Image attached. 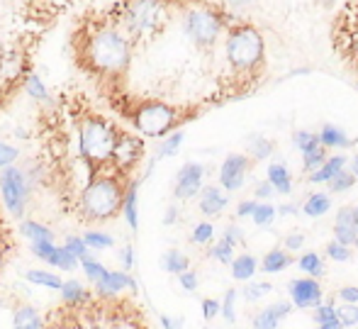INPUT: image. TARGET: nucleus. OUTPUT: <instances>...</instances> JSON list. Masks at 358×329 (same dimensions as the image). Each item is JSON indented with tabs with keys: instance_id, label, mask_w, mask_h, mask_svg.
I'll return each instance as SVG.
<instances>
[{
	"instance_id": "nucleus-35",
	"label": "nucleus",
	"mask_w": 358,
	"mask_h": 329,
	"mask_svg": "<svg viewBox=\"0 0 358 329\" xmlns=\"http://www.w3.org/2000/svg\"><path fill=\"white\" fill-rule=\"evenodd\" d=\"M254 222L259 227H268L271 222L275 220V207L273 205H256V210H254Z\"/></svg>"
},
{
	"instance_id": "nucleus-16",
	"label": "nucleus",
	"mask_w": 358,
	"mask_h": 329,
	"mask_svg": "<svg viewBox=\"0 0 358 329\" xmlns=\"http://www.w3.org/2000/svg\"><path fill=\"white\" fill-rule=\"evenodd\" d=\"M59 290H62V300L66 302V305H78V302H85L88 298H93V293L85 290L78 281L62 283V288H59Z\"/></svg>"
},
{
	"instance_id": "nucleus-63",
	"label": "nucleus",
	"mask_w": 358,
	"mask_h": 329,
	"mask_svg": "<svg viewBox=\"0 0 358 329\" xmlns=\"http://www.w3.org/2000/svg\"><path fill=\"white\" fill-rule=\"evenodd\" d=\"M322 3H324V5H331V3H334V0H322Z\"/></svg>"
},
{
	"instance_id": "nucleus-38",
	"label": "nucleus",
	"mask_w": 358,
	"mask_h": 329,
	"mask_svg": "<svg viewBox=\"0 0 358 329\" xmlns=\"http://www.w3.org/2000/svg\"><path fill=\"white\" fill-rule=\"evenodd\" d=\"M66 249L71 251V254L76 256V259H80V261L90 259L88 246H85V241L80 239V237H69V239H66Z\"/></svg>"
},
{
	"instance_id": "nucleus-28",
	"label": "nucleus",
	"mask_w": 358,
	"mask_h": 329,
	"mask_svg": "<svg viewBox=\"0 0 358 329\" xmlns=\"http://www.w3.org/2000/svg\"><path fill=\"white\" fill-rule=\"evenodd\" d=\"M300 268L305 273H310L312 278H320V276H324V263H322V259H320V254H305L300 259Z\"/></svg>"
},
{
	"instance_id": "nucleus-42",
	"label": "nucleus",
	"mask_w": 358,
	"mask_h": 329,
	"mask_svg": "<svg viewBox=\"0 0 358 329\" xmlns=\"http://www.w3.org/2000/svg\"><path fill=\"white\" fill-rule=\"evenodd\" d=\"M183 144V134L180 132H176V134H171L169 139L161 144V149H159V156H173L176 151H178V146Z\"/></svg>"
},
{
	"instance_id": "nucleus-18",
	"label": "nucleus",
	"mask_w": 358,
	"mask_h": 329,
	"mask_svg": "<svg viewBox=\"0 0 358 329\" xmlns=\"http://www.w3.org/2000/svg\"><path fill=\"white\" fill-rule=\"evenodd\" d=\"M256 273V259L251 254H241L236 259H231V276L236 281H249Z\"/></svg>"
},
{
	"instance_id": "nucleus-19",
	"label": "nucleus",
	"mask_w": 358,
	"mask_h": 329,
	"mask_svg": "<svg viewBox=\"0 0 358 329\" xmlns=\"http://www.w3.org/2000/svg\"><path fill=\"white\" fill-rule=\"evenodd\" d=\"M15 329H42V317L34 307H20L13 320Z\"/></svg>"
},
{
	"instance_id": "nucleus-40",
	"label": "nucleus",
	"mask_w": 358,
	"mask_h": 329,
	"mask_svg": "<svg viewBox=\"0 0 358 329\" xmlns=\"http://www.w3.org/2000/svg\"><path fill=\"white\" fill-rule=\"evenodd\" d=\"M327 256L334 261H349L351 251H349V246L339 244V241H329V244H327Z\"/></svg>"
},
{
	"instance_id": "nucleus-47",
	"label": "nucleus",
	"mask_w": 358,
	"mask_h": 329,
	"mask_svg": "<svg viewBox=\"0 0 358 329\" xmlns=\"http://www.w3.org/2000/svg\"><path fill=\"white\" fill-rule=\"evenodd\" d=\"M334 307L331 305H320L317 307V315H315V320H317V325H322V322H329V320H334Z\"/></svg>"
},
{
	"instance_id": "nucleus-62",
	"label": "nucleus",
	"mask_w": 358,
	"mask_h": 329,
	"mask_svg": "<svg viewBox=\"0 0 358 329\" xmlns=\"http://www.w3.org/2000/svg\"><path fill=\"white\" fill-rule=\"evenodd\" d=\"M351 212H354V220H356V225H358V207H351Z\"/></svg>"
},
{
	"instance_id": "nucleus-37",
	"label": "nucleus",
	"mask_w": 358,
	"mask_h": 329,
	"mask_svg": "<svg viewBox=\"0 0 358 329\" xmlns=\"http://www.w3.org/2000/svg\"><path fill=\"white\" fill-rule=\"evenodd\" d=\"M80 266H83V271H85V276L90 278L93 283H98L100 278L108 273V268L103 266L100 261H93V259H85V261H80Z\"/></svg>"
},
{
	"instance_id": "nucleus-61",
	"label": "nucleus",
	"mask_w": 358,
	"mask_h": 329,
	"mask_svg": "<svg viewBox=\"0 0 358 329\" xmlns=\"http://www.w3.org/2000/svg\"><path fill=\"white\" fill-rule=\"evenodd\" d=\"M351 176H354V178L358 181V156L354 161H351Z\"/></svg>"
},
{
	"instance_id": "nucleus-45",
	"label": "nucleus",
	"mask_w": 358,
	"mask_h": 329,
	"mask_svg": "<svg viewBox=\"0 0 358 329\" xmlns=\"http://www.w3.org/2000/svg\"><path fill=\"white\" fill-rule=\"evenodd\" d=\"M213 256L217 261H222V263H231V259H234V246L231 244H227L224 239L220 241V244L213 249Z\"/></svg>"
},
{
	"instance_id": "nucleus-36",
	"label": "nucleus",
	"mask_w": 358,
	"mask_h": 329,
	"mask_svg": "<svg viewBox=\"0 0 358 329\" xmlns=\"http://www.w3.org/2000/svg\"><path fill=\"white\" fill-rule=\"evenodd\" d=\"M292 141H295V146L302 151V154L310 151V149H315V146H320V139H317L315 134H310V132H295Z\"/></svg>"
},
{
	"instance_id": "nucleus-13",
	"label": "nucleus",
	"mask_w": 358,
	"mask_h": 329,
	"mask_svg": "<svg viewBox=\"0 0 358 329\" xmlns=\"http://www.w3.org/2000/svg\"><path fill=\"white\" fill-rule=\"evenodd\" d=\"M287 312H290L287 302H275V305L266 307L254 317V329H278L280 322L287 317Z\"/></svg>"
},
{
	"instance_id": "nucleus-27",
	"label": "nucleus",
	"mask_w": 358,
	"mask_h": 329,
	"mask_svg": "<svg viewBox=\"0 0 358 329\" xmlns=\"http://www.w3.org/2000/svg\"><path fill=\"white\" fill-rule=\"evenodd\" d=\"M188 266H190V261L185 254H180V251H166L164 268L169 273H183V271H188Z\"/></svg>"
},
{
	"instance_id": "nucleus-21",
	"label": "nucleus",
	"mask_w": 358,
	"mask_h": 329,
	"mask_svg": "<svg viewBox=\"0 0 358 329\" xmlns=\"http://www.w3.org/2000/svg\"><path fill=\"white\" fill-rule=\"evenodd\" d=\"M317 139H320L322 146H351L354 144V141H351L339 127H334V125H327Z\"/></svg>"
},
{
	"instance_id": "nucleus-34",
	"label": "nucleus",
	"mask_w": 358,
	"mask_h": 329,
	"mask_svg": "<svg viewBox=\"0 0 358 329\" xmlns=\"http://www.w3.org/2000/svg\"><path fill=\"white\" fill-rule=\"evenodd\" d=\"M354 183H356L354 176L346 174V171H341V174H336L334 178L329 181V190H331V193H344V190H349Z\"/></svg>"
},
{
	"instance_id": "nucleus-49",
	"label": "nucleus",
	"mask_w": 358,
	"mask_h": 329,
	"mask_svg": "<svg viewBox=\"0 0 358 329\" xmlns=\"http://www.w3.org/2000/svg\"><path fill=\"white\" fill-rule=\"evenodd\" d=\"M217 312H220V302L213 300V298L203 300V315H205V320H213V317H217Z\"/></svg>"
},
{
	"instance_id": "nucleus-23",
	"label": "nucleus",
	"mask_w": 358,
	"mask_h": 329,
	"mask_svg": "<svg viewBox=\"0 0 358 329\" xmlns=\"http://www.w3.org/2000/svg\"><path fill=\"white\" fill-rule=\"evenodd\" d=\"M329 197H327L324 193H312L310 197L305 200V215H310V217H320V215H324L327 210H329Z\"/></svg>"
},
{
	"instance_id": "nucleus-12",
	"label": "nucleus",
	"mask_w": 358,
	"mask_h": 329,
	"mask_svg": "<svg viewBox=\"0 0 358 329\" xmlns=\"http://www.w3.org/2000/svg\"><path fill=\"white\" fill-rule=\"evenodd\" d=\"M358 239V225L354 220V212H351V207H344V210L336 215V222H334V241H339V244L344 246H351L356 244Z\"/></svg>"
},
{
	"instance_id": "nucleus-54",
	"label": "nucleus",
	"mask_w": 358,
	"mask_h": 329,
	"mask_svg": "<svg viewBox=\"0 0 358 329\" xmlns=\"http://www.w3.org/2000/svg\"><path fill=\"white\" fill-rule=\"evenodd\" d=\"M120 256H122V263H124V268H132V261H134V254H132V246H124L122 251H120Z\"/></svg>"
},
{
	"instance_id": "nucleus-52",
	"label": "nucleus",
	"mask_w": 358,
	"mask_h": 329,
	"mask_svg": "<svg viewBox=\"0 0 358 329\" xmlns=\"http://www.w3.org/2000/svg\"><path fill=\"white\" fill-rule=\"evenodd\" d=\"M302 244H305V234H290L285 239V249H290V251H297Z\"/></svg>"
},
{
	"instance_id": "nucleus-53",
	"label": "nucleus",
	"mask_w": 358,
	"mask_h": 329,
	"mask_svg": "<svg viewBox=\"0 0 358 329\" xmlns=\"http://www.w3.org/2000/svg\"><path fill=\"white\" fill-rule=\"evenodd\" d=\"M256 205H259V202H254V200L241 202L239 210H236V215H239V217H251V215H254V210H256Z\"/></svg>"
},
{
	"instance_id": "nucleus-39",
	"label": "nucleus",
	"mask_w": 358,
	"mask_h": 329,
	"mask_svg": "<svg viewBox=\"0 0 358 329\" xmlns=\"http://www.w3.org/2000/svg\"><path fill=\"white\" fill-rule=\"evenodd\" d=\"M20 151L15 149L13 144H5V141H0V169H10V166L17 161Z\"/></svg>"
},
{
	"instance_id": "nucleus-41",
	"label": "nucleus",
	"mask_w": 358,
	"mask_h": 329,
	"mask_svg": "<svg viewBox=\"0 0 358 329\" xmlns=\"http://www.w3.org/2000/svg\"><path fill=\"white\" fill-rule=\"evenodd\" d=\"M57 251V246H54V241H32V254L37 256V259L47 261L52 259V254Z\"/></svg>"
},
{
	"instance_id": "nucleus-6",
	"label": "nucleus",
	"mask_w": 358,
	"mask_h": 329,
	"mask_svg": "<svg viewBox=\"0 0 358 329\" xmlns=\"http://www.w3.org/2000/svg\"><path fill=\"white\" fill-rule=\"evenodd\" d=\"M222 29V20L217 18L213 10H205V8H195L185 15V32L188 37L193 39L195 44L200 47H208L217 39Z\"/></svg>"
},
{
	"instance_id": "nucleus-30",
	"label": "nucleus",
	"mask_w": 358,
	"mask_h": 329,
	"mask_svg": "<svg viewBox=\"0 0 358 329\" xmlns=\"http://www.w3.org/2000/svg\"><path fill=\"white\" fill-rule=\"evenodd\" d=\"M334 315H336V320L341 322V327L358 325V305H349V302H344L341 307H334Z\"/></svg>"
},
{
	"instance_id": "nucleus-43",
	"label": "nucleus",
	"mask_w": 358,
	"mask_h": 329,
	"mask_svg": "<svg viewBox=\"0 0 358 329\" xmlns=\"http://www.w3.org/2000/svg\"><path fill=\"white\" fill-rule=\"evenodd\" d=\"M213 234H215L213 225H210V222H203V225L195 227V232H193L190 239H193L195 244H208V241H213Z\"/></svg>"
},
{
	"instance_id": "nucleus-31",
	"label": "nucleus",
	"mask_w": 358,
	"mask_h": 329,
	"mask_svg": "<svg viewBox=\"0 0 358 329\" xmlns=\"http://www.w3.org/2000/svg\"><path fill=\"white\" fill-rule=\"evenodd\" d=\"M83 241L88 249H110V246L115 244L113 237L105 234V232H85Z\"/></svg>"
},
{
	"instance_id": "nucleus-22",
	"label": "nucleus",
	"mask_w": 358,
	"mask_h": 329,
	"mask_svg": "<svg viewBox=\"0 0 358 329\" xmlns=\"http://www.w3.org/2000/svg\"><path fill=\"white\" fill-rule=\"evenodd\" d=\"M22 237H27V239H32V241H52L54 239V232L49 230V227H44V225H39V222H32V220H27V222H22Z\"/></svg>"
},
{
	"instance_id": "nucleus-58",
	"label": "nucleus",
	"mask_w": 358,
	"mask_h": 329,
	"mask_svg": "<svg viewBox=\"0 0 358 329\" xmlns=\"http://www.w3.org/2000/svg\"><path fill=\"white\" fill-rule=\"evenodd\" d=\"M351 47H354V54L358 57V27L351 32Z\"/></svg>"
},
{
	"instance_id": "nucleus-33",
	"label": "nucleus",
	"mask_w": 358,
	"mask_h": 329,
	"mask_svg": "<svg viewBox=\"0 0 358 329\" xmlns=\"http://www.w3.org/2000/svg\"><path fill=\"white\" fill-rule=\"evenodd\" d=\"M249 146H251L254 159H266V156H271V151H273V141L266 139V136H251Z\"/></svg>"
},
{
	"instance_id": "nucleus-32",
	"label": "nucleus",
	"mask_w": 358,
	"mask_h": 329,
	"mask_svg": "<svg viewBox=\"0 0 358 329\" xmlns=\"http://www.w3.org/2000/svg\"><path fill=\"white\" fill-rule=\"evenodd\" d=\"M24 90H27V93L32 95V98H37V100H47V98H49L47 85H44L42 80H39L34 74H27V76H24Z\"/></svg>"
},
{
	"instance_id": "nucleus-7",
	"label": "nucleus",
	"mask_w": 358,
	"mask_h": 329,
	"mask_svg": "<svg viewBox=\"0 0 358 329\" xmlns=\"http://www.w3.org/2000/svg\"><path fill=\"white\" fill-rule=\"evenodd\" d=\"M142 156H144V141L139 139L137 134H127V132H122L120 139H117V144H115V164H117L124 174H129V171L139 164Z\"/></svg>"
},
{
	"instance_id": "nucleus-48",
	"label": "nucleus",
	"mask_w": 358,
	"mask_h": 329,
	"mask_svg": "<svg viewBox=\"0 0 358 329\" xmlns=\"http://www.w3.org/2000/svg\"><path fill=\"white\" fill-rule=\"evenodd\" d=\"M180 276V286L185 288V290H195L198 288V276H195L193 271H183V273H178Z\"/></svg>"
},
{
	"instance_id": "nucleus-46",
	"label": "nucleus",
	"mask_w": 358,
	"mask_h": 329,
	"mask_svg": "<svg viewBox=\"0 0 358 329\" xmlns=\"http://www.w3.org/2000/svg\"><path fill=\"white\" fill-rule=\"evenodd\" d=\"M234 300H236V290H227L224 302L220 305V310H222V315H224L227 322H234L236 320V315H234Z\"/></svg>"
},
{
	"instance_id": "nucleus-56",
	"label": "nucleus",
	"mask_w": 358,
	"mask_h": 329,
	"mask_svg": "<svg viewBox=\"0 0 358 329\" xmlns=\"http://www.w3.org/2000/svg\"><path fill=\"white\" fill-rule=\"evenodd\" d=\"M10 246H3L0 244V271H3V266H5V261H8V256H10Z\"/></svg>"
},
{
	"instance_id": "nucleus-1",
	"label": "nucleus",
	"mask_w": 358,
	"mask_h": 329,
	"mask_svg": "<svg viewBox=\"0 0 358 329\" xmlns=\"http://www.w3.org/2000/svg\"><path fill=\"white\" fill-rule=\"evenodd\" d=\"M132 49L129 39L120 29L103 27L90 37L88 49H85V62L93 74L100 76H120L127 71Z\"/></svg>"
},
{
	"instance_id": "nucleus-44",
	"label": "nucleus",
	"mask_w": 358,
	"mask_h": 329,
	"mask_svg": "<svg viewBox=\"0 0 358 329\" xmlns=\"http://www.w3.org/2000/svg\"><path fill=\"white\" fill-rule=\"evenodd\" d=\"M268 293H271V286H268V283H251V286L244 290V298H246L249 302H254V300H259V298L268 295Z\"/></svg>"
},
{
	"instance_id": "nucleus-14",
	"label": "nucleus",
	"mask_w": 358,
	"mask_h": 329,
	"mask_svg": "<svg viewBox=\"0 0 358 329\" xmlns=\"http://www.w3.org/2000/svg\"><path fill=\"white\" fill-rule=\"evenodd\" d=\"M227 202H229V197L222 193V190H217V188H205V190H203V195H200V210H203L205 215L215 217V215H220V212L224 210Z\"/></svg>"
},
{
	"instance_id": "nucleus-26",
	"label": "nucleus",
	"mask_w": 358,
	"mask_h": 329,
	"mask_svg": "<svg viewBox=\"0 0 358 329\" xmlns=\"http://www.w3.org/2000/svg\"><path fill=\"white\" fill-rule=\"evenodd\" d=\"M24 278H27L29 283L54 288V290H59V288H62V283H64L57 273H49V271H27V273H24Z\"/></svg>"
},
{
	"instance_id": "nucleus-17",
	"label": "nucleus",
	"mask_w": 358,
	"mask_h": 329,
	"mask_svg": "<svg viewBox=\"0 0 358 329\" xmlns=\"http://www.w3.org/2000/svg\"><path fill=\"white\" fill-rule=\"evenodd\" d=\"M268 183L273 186L278 193L287 195L292 190V181H290V174H287L285 164H271L268 166Z\"/></svg>"
},
{
	"instance_id": "nucleus-20",
	"label": "nucleus",
	"mask_w": 358,
	"mask_h": 329,
	"mask_svg": "<svg viewBox=\"0 0 358 329\" xmlns=\"http://www.w3.org/2000/svg\"><path fill=\"white\" fill-rule=\"evenodd\" d=\"M122 212L127 217L129 227L137 230L139 227V220H137V181H132L127 188V195H124V202H122Z\"/></svg>"
},
{
	"instance_id": "nucleus-8",
	"label": "nucleus",
	"mask_w": 358,
	"mask_h": 329,
	"mask_svg": "<svg viewBox=\"0 0 358 329\" xmlns=\"http://www.w3.org/2000/svg\"><path fill=\"white\" fill-rule=\"evenodd\" d=\"M246 171H249V159L244 154H231L224 159L220 169V183L227 190H239L244 186Z\"/></svg>"
},
{
	"instance_id": "nucleus-50",
	"label": "nucleus",
	"mask_w": 358,
	"mask_h": 329,
	"mask_svg": "<svg viewBox=\"0 0 358 329\" xmlns=\"http://www.w3.org/2000/svg\"><path fill=\"white\" fill-rule=\"evenodd\" d=\"M339 298L349 305H356L358 302V288L356 286H349V288H341L339 290Z\"/></svg>"
},
{
	"instance_id": "nucleus-55",
	"label": "nucleus",
	"mask_w": 358,
	"mask_h": 329,
	"mask_svg": "<svg viewBox=\"0 0 358 329\" xmlns=\"http://www.w3.org/2000/svg\"><path fill=\"white\" fill-rule=\"evenodd\" d=\"M273 195V186L266 181V183H259V188H256V197H271Z\"/></svg>"
},
{
	"instance_id": "nucleus-11",
	"label": "nucleus",
	"mask_w": 358,
	"mask_h": 329,
	"mask_svg": "<svg viewBox=\"0 0 358 329\" xmlns=\"http://www.w3.org/2000/svg\"><path fill=\"white\" fill-rule=\"evenodd\" d=\"M127 288H129V290H134V288H137V283H134L127 273H124V271H108L98 283H95V295L115 298V295H120L122 290H127Z\"/></svg>"
},
{
	"instance_id": "nucleus-10",
	"label": "nucleus",
	"mask_w": 358,
	"mask_h": 329,
	"mask_svg": "<svg viewBox=\"0 0 358 329\" xmlns=\"http://www.w3.org/2000/svg\"><path fill=\"white\" fill-rule=\"evenodd\" d=\"M203 176L205 169L200 164H185L178 174V181H176V197L180 200H188L195 193H200L203 188Z\"/></svg>"
},
{
	"instance_id": "nucleus-9",
	"label": "nucleus",
	"mask_w": 358,
	"mask_h": 329,
	"mask_svg": "<svg viewBox=\"0 0 358 329\" xmlns=\"http://www.w3.org/2000/svg\"><path fill=\"white\" fill-rule=\"evenodd\" d=\"M290 298L297 307H317L322 300V286L315 278H297L290 283Z\"/></svg>"
},
{
	"instance_id": "nucleus-2",
	"label": "nucleus",
	"mask_w": 358,
	"mask_h": 329,
	"mask_svg": "<svg viewBox=\"0 0 358 329\" xmlns=\"http://www.w3.org/2000/svg\"><path fill=\"white\" fill-rule=\"evenodd\" d=\"M164 0H127L124 8V27L134 39H144L156 34L166 24Z\"/></svg>"
},
{
	"instance_id": "nucleus-25",
	"label": "nucleus",
	"mask_w": 358,
	"mask_h": 329,
	"mask_svg": "<svg viewBox=\"0 0 358 329\" xmlns=\"http://www.w3.org/2000/svg\"><path fill=\"white\" fill-rule=\"evenodd\" d=\"M49 266L62 268V271H73V268L78 266V259H76L66 246H57V251H54L52 259H49Z\"/></svg>"
},
{
	"instance_id": "nucleus-60",
	"label": "nucleus",
	"mask_w": 358,
	"mask_h": 329,
	"mask_svg": "<svg viewBox=\"0 0 358 329\" xmlns=\"http://www.w3.org/2000/svg\"><path fill=\"white\" fill-rule=\"evenodd\" d=\"M229 5H234V8H244V5H249L251 0H227Z\"/></svg>"
},
{
	"instance_id": "nucleus-57",
	"label": "nucleus",
	"mask_w": 358,
	"mask_h": 329,
	"mask_svg": "<svg viewBox=\"0 0 358 329\" xmlns=\"http://www.w3.org/2000/svg\"><path fill=\"white\" fill-rule=\"evenodd\" d=\"M320 329H344V327H341V322L334 317V320H329V322H322Z\"/></svg>"
},
{
	"instance_id": "nucleus-51",
	"label": "nucleus",
	"mask_w": 358,
	"mask_h": 329,
	"mask_svg": "<svg viewBox=\"0 0 358 329\" xmlns=\"http://www.w3.org/2000/svg\"><path fill=\"white\" fill-rule=\"evenodd\" d=\"M222 239H224L227 244H231V246L239 244V241H241V230H239V227H229V230L224 232V237H222Z\"/></svg>"
},
{
	"instance_id": "nucleus-5",
	"label": "nucleus",
	"mask_w": 358,
	"mask_h": 329,
	"mask_svg": "<svg viewBox=\"0 0 358 329\" xmlns=\"http://www.w3.org/2000/svg\"><path fill=\"white\" fill-rule=\"evenodd\" d=\"M0 190H3V202L15 217H20L27 207L29 197V178L20 169H3L0 176Z\"/></svg>"
},
{
	"instance_id": "nucleus-4",
	"label": "nucleus",
	"mask_w": 358,
	"mask_h": 329,
	"mask_svg": "<svg viewBox=\"0 0 358 329\" xmlns=\"http://www.w3.org/2000/svg\"><path fill=\"white\" fill-rule=\"evenodd\" d=\"M127 118H132L139 134L164 136L169 130H173L176 120H178V113H176V108L161 103V100H144V103H139Z\"/></svg>"
},
{
	"instance_id": "nucleus-29",
	"label": "nucleus",
	"mask_w": 358,
	"mask_h": 329,
	"mask_svg": "<svg viewBox=\"0 0 358 329\" xmlns=\"http://www.w3.org/2000/svg\"><path fill=\"white\" fill-rule=\"evenodd\" d=\"M324 161H327V151H324V146H322V144L302 154V164H305L307 171H317L322 164H324Z\"/></svg>"
},
{
	"instance_id": "nucleus-24",
	"label": "nucleus",
	"mask_w": 358,
	"mask_h": 329,
	"mask_svg": "<svg viewBox=\"0 0 358 329\" xmlns=\"http://www.w3.org/2000/svg\"><path fill=\"white\" fill-rule=\"evenodd\" d=\"M290 261L292 259L285 254V251H280V249L268 251L266 259H264V271L266 273H280V271H285V266H290Z\"/></svg>"
},
{
	"instance_id": "nucleus-15",
	"label": "nucleus",
	"mask_w": 358,
	"mask_h": 329,
	"mask_svg": "<svg viewBox=\"0 0 358 329\" xmlns=\"http://www.w3.org/2000/svg\"><path fill=\"white\" fill-rule=\"evenodd\" d=\"M346 166V159L344 156H334V159H327L324 164L320 166V169L315 171V174L310 176L312 183H329L331 178H334L336 174H341Z\"/></svg>"
},
{
	"instance_id": "nucleus-3",
	"label": "nucleus",
	"mask_w": 358,
	"mask_h": 329,
	"mask_svg": "<svg viewBox=\"0 0 358 329\" xmlns=\"http://www.w3.org/2000/svg\"><path fill=\"white\" fill-rule=\"evenodd\" d=\"M227 59L236 71H251L264 59V37L249 24L231 29L227 39Z\"/></svg>"
},
{
	"instance_id": "nucleus-59",
	"label": "nucleus",
	"mask_w": 358,
	"mask_h": 329,
	"mask_svg": "<svg viewBox=\"0 0 358 329\" xmlns=\"http://www.w3.org/2000/svg\"><path fill=\"white\" fill-rule=\"evenodd\" d=\"M166 225H173V222H176V207H171V210H169V215H166Z\"/></svg>"
}]
</instances>
